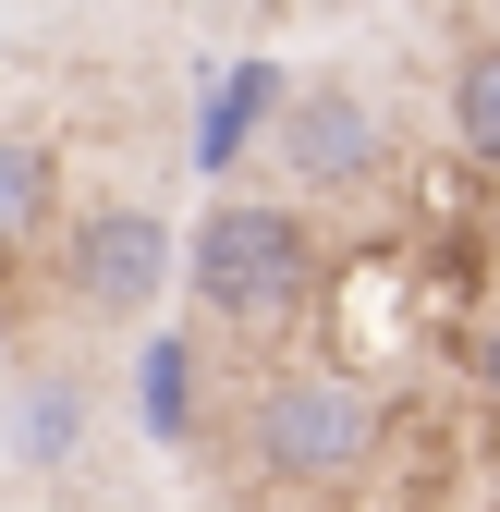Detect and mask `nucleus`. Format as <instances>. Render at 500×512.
<instances>
[{
    "label": "nucleus",
    "mask_w": 500,
    "mask_h": 512,
    "mask_svg": "<svg viewBox=\"0 0 500 512\" xmlns=\"http://www.w3.org/2000/svg\"><path fill=\"white\" fill-rule=\"evenodd\" d=\"M269 159H281V183H293L305 208L366 196V183H379V110H366L354 86H293V98H281Z\"/></svg>",
    "instance_id": "nucleus-4"
},
{
    "label": "nucleus",
    "mask_w": 500,
    "mask_h": 512,
    "mask_svg": "<svg viewBox=\"0 0 500 512\" xmlns=\"http://www.w3.org/2000/svg\"><path fill=\"white\" fill-rule=\"evenodd\" d=\"M183 293H196L208 330H281V317L318 293V220L305 196H220L183 232Z\"/></svg>",
    "instance_id": "nucleus-1"
},
{
    "label": "nucleus",
    "mask_w": 500,
    "mask_h": 512,
    "mask_svg": "<svg viewBox=\"0 0 500 512\" xmlns=\"http://www.w3.org/2000/svg\"><path fill=\"white\" fill-rule=\"evenodd\" d=\"M452 147H464L476 171H500V37L452 49Z\"/></svg>",
    "instance_id": "nucleus-5"
},
{
    "label": "nucleus",
    "mask_w": 500,
    "mask_h": 512,
    "mask_svg": "<svg viewBox=\"0 0 500 512\" xmlns=\"http://www.w3.org/2000/svg\"><path fill=\"white\" fill-rule=\"evenodd\" d=\"M135 403H147V427H183V403H196V391H183V342H159L135 366Z\"/></svg>",
    "instance_id": "nucleus-7"
},
{
    "label": "nucleus",
    "mask_w": 500,
    "mask_h": 512,
    "mask_svg": "<svg viewBox=\"0 0 500 512\" xmlns=\"http://www.w3.org/2000/svg\"><path fill=\"white\" fill-rule=\"evenodd\" d=\"M366 464H379V391H366V378L293 366V378H269V391L244 403V476L257 488L318 500V488H354Z\"/></svg>",
    "instance_id": "nucleus-2"
},
{
    "label": "nucleus",
    "mask_w": 500,
    "mask_h": 512,
    "mask_svg": "<svg viewBox=\"0 0 500 512\" xmlns=\"http://www.w3.org/2000/svg\"><path fill=\"white\" fill-rule=\"evenodd\" d=\"M171 269H183V232L159 220V208H86L74 220V244H61V281H74V305L86 317H159V293H171Z\"/></svg>",
    "instance_id": "nucleus-3"
},
{
    "label": "nucleus",
    "mask_w": 500,
    "mask_h": 512,
    "mask_svg": "<svg viewBox=\"0 0 500 512\" xmlns=\"http://www.w3.org/2000/svg\"><path fill=\"white\" fill-rule=\"evenodd\" d=\"M49 220V147L37 135H0V244H25Z\"/></svg>",
    "instance_id": "nucleus-6"
},
{
    "label": "nucleus",
    "mask_w": 500,
    "mask_h": 512,
    "mask_svg": "<svg viewBox=\"0 0 500 512\" xmlns=\"http://www.w3.org/2000/svg\"><path fill=\"white\" fill-rule=\"evenodd\" d=\"M74 427H86V403H74V391H37V403H25V452H37V464H61V452H74Z\"/></svg>",
    "instance_id": "nucleus-8"
},
{
    "label": "nucleus",
    "mask_w": 500,
    "mask_h": 512,
    "mask_svg": "<svg viewBox=\"0 0 500 512\" xmlns=\"http://www.w3.org/2000/svg\"><path fill=\"white\" fill-rule=\"evenodd\" d=\"M476 391L500 403V317H488V330H476Z\"/></svg>",
    "instance_id": "nucleus-9"
}]
</instances>
